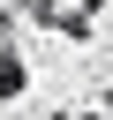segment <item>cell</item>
<instances>
[{
  "label": "cell",
  "mask_w": 113,
  "mask_h": 120,
  "mask_svg": "<svg viewBox=\"0 0 113 120\" xmlns=\"http://www.w3.org/2000/svg\"><path fill=\"white\" fill-rule=\"evenodd\" d=\"M30 90V68H23V52H0V98H23Z\"/></svg>",
  "instance_id": "cell-1"
},
{
  "label": "cell",
  "mask_w": 113,
  "mask_h": 120,
  "mask_svg": "<svg viewBox=\"0 0 113 120\" xmlns=\"http://www.w3.org/2000/svg\"><path fill=\"white\" fill-rule=\"evenodd\" d=\"M68 120H98V112H68Z\"/></svg>",
  "instance_id": "cell-3"
},
{
  "label": "cell",
  "mask_w": 113,
  "mask_h": 120,
  "mask_svg": "<svg viewBox=\"0 0 113 120\" xmlns=\"http://www.w3.org/2000/svg\"><path fill=\"white\" fill-rule=\"evenodd\" d=\"M105 98H113V90H105Z\"/></svg>",
  "instance_id": "cell-4"
},
{
  "label": "cell",
  "mask_w": 113,
  "mask_h": 120,
  "mask_svg": "<svg viewBox=\"0 0 113 120\" xmlns=\"http://www.w3.org/2000/svg\"><path fill=\"white\" fill-rule=\"evenodd\" d=\"M0 52H15V8H0Z\"/></svg>",
  "instance_id": "cell-2"
}]
</instances>
